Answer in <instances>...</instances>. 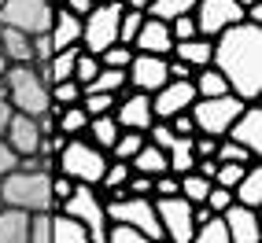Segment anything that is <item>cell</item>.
I'll return each mask as SVG.
<instances>
[{"label":"cell","instance_id":"obj_22","mask_svg":"<svg viewBox=\"0 0 262 243\" xmlns=\"http://www.w3.org/2000/svg\"><path fill=\"white\" fill-rule=\"evenodd\" d=\"M48 111L56 114V129H59L63 136H85L89 114H85L81 100H78V103H67V107H59V103H48Z\"/></svg>","mask_w":262,"mask_h":243},{"label":"cell","instance_id":"obj_51","mask_svg":"<svg viewBox=\"0 0 262 243\" xmlns=\"http://www.w3.org/2000/svg\"><path fill=\"white\" fill-rule=\"evenodd\" d=\"M166 121H170V129L178 133V136H192V133H196V126H192V114H188V111L173 114V118H166Z\"/></svg>","mask_w":262,"mask_h":243},{"label":"cell","instance_id":"obj_27","mask_svg":"<svg viewBox=\"0 0 262 243\" xmlns=\"http://www.w3.org/2000/svg\"><path fill=\"white\" fill-rule=\"evenodd\" d=\"M129 169H133V173H148V177H155V173H166V151L155 148L151 140H144L141 151L129 159Z\"/></svg>","mask_w":262,"mask_h":243},{"label":"cell","instance_id":"obj_18","mask_svg":"<svg viewBox=\"0 0 262 243\" xmlns=\"http://www.w3.org/2000/svg\"><path fill=\"white\" fill-rule=\"evenodd\" d=\"M4 140L15 155H33L41 144V133H37V121H33V114H19L15 111L11 121H8V129H4Z\"/></svg>","mask_w":262,"mask_h":243},{"label":"cell","instance_id":"obj_43","mask_svg":"<svg viewBox=\"0 0 262 243\" xmlns=\"http://www.w3.org/2000/svg\"><path fill=\"white\" fill-rule=\"evenodd\" d=\"M244 169H248V162H218V169H214V184L233 188V184L244 177Z\"/></svg>","mask_w":262,"mask_h":243},{"label":"cell","instance_id":"obj_25","mask_svg":"<svg viewBox=\"0 0 262 243\" xmlns=\"http://www.w3.org/2000/svg\"><path fill=\"white\" fill-rule=\"evenodd\" d=\"M122 126L115 121V114H93L89 126H85V140H93L100 151H111V144L118 140Z\"/></svg>","mask_w":262,"mask_h":243},{"label":"cell","instance_id":"obj_59","mask_svg":"<svg viewBox=\"0 0 262 243\" xmlns=\"http://www.w3.org/2000/svg\"><path fill=\"white\" fill-rule=\"evenodd\" d=\"M93 4H103V0H93Z\"/></svg>","mask_w":262,"mask_h":243},{"label":"cell","instance_id":"obj_60","mask_svg":"<svg viewBox=\"0 0 262 243\" xmlns=\"http://www.w3.org/2000/svg\"><path fill=\"white\" fill-rule=\"evenodd\" d=\"M0 4H4V0H0Z\"/></svg>","mask_w":262,"mask_h":243},{"label":"cell","instance_id":"obj_34","mask_svg":"<svg viewBox=\"0 0 262 243\" xmlns=\"http://www.w3.org/2000/svg\"><path fill=\"white\" fill-rule=\"evenodd\" d=\"M192 239L196 243H229V229H225L222 214H211L207 221H200L196 229H192Z\"/></svg>","mask_w":262,"mask_h":243},{"label":"cell","instance_id":"obj_28","mask_svg":"<svg viewBox=\"0 0 262 243\" xmlns=\"http://www.w3.org/2000/svg\"><path fill=\"white\" fill-rule=\"evenodd\" d=\"M129 85H126V70L122 66H100L96 70V78L89 81V85H81V92H126Z\"/></svg>","mask_w":262,"mask_h":243},{"label":"cell","instance_id":"obj_20","mask_svg":"<svg viewBox=\"0 0 262 243\" xmlns=\"http://www.w3.org/2000/svg\"><path fill=\"white\" fill-rule=\"evenodd\" d=\"M170 56L185 59L192 70H200V66H211L214 37H203V33H196V37H188V41H173V52H170Z\"/></svg>","mask_w":262,"mask_h":243},{"label":"cell","instance_id":"obj_56","mask_svg":"<svg viewBox=\"0 0 262 243\" xmlns=\"http://www.w3.org/2000/svg\"><path fill=\"white\" fill-rule=\"evenodd\" d=\"M126 8H148V0H122Z\"/></svg>","mask_w":262,"mask_h":243},{"label":"cell","instance_id":"obj_49","mask_svg":"<svg viewBox=\"0 0 262 243\" xmlns=\"http://www.w3.org/2000/svg\"><path fill=\"white\" fill-rule=\"evenodd\" d=\"M63 144H67V136L56 129V133H48V136H41V144H37V151L41 155H52V159H56V155L63 151Z\"/></svg>","mask_w":262,"mask_h":243},{"label":"cell","instance_id":"obj_26","mask_svg":"<svg viewBox=\"0 0 262 243\" xmlns=\"http://www.w3.org/2000/svg\"><path fill=\"white\" fill-rule=\"evenodd\" d=\"M52 243H89V232L67 210H52Z\"/></svg>","mask_w":262,"mask_h":243},{"label":"cell","instance_id":"obj_8","mask_svg":"<svg viewBox=\"0 0 262 243\" xmlns=\"http://www.w3.org/2000/svg\"><path fill=\"white\" fill-rule=\"evenodd\" d=\"M56 0H4L0 4V26H15L23 33H45L52 26Z\"/></svg>","mask_w":262,"mask_h":243},{"label":"cell","instance_id":"obj_46","mask_svg":"<svg viewBox=\"0 0 262 243\" xmlns=\"http://www.w3.org/2000/svg\"><path fill=\"white\" fill-rule=\"evenodd\" d=\"M214 148H218V136L192 133V151H196V159H214Z\"/></svg>","mask_w":262,"mask_h":243},{"label":"cell","instance_id":"obj_3","mask_svg":"<svg viewBox=\"0 0 262 243\" xmlns=\"http://www.w3.org/2000/svg\"><path fill=\"white\" fill-rule=\"evenodd\" d=\"M0 78L8 85V103L19 114H45L48 111L52 96H48V85L41 81L33 63H8V70Z\"/></svg>","mask_w":262,"mask_h":243},{"label":"cell","instance_id":"obj_50","mask_svg":"<svg viewBox=\"0 0 262 243\" xmlns=\"http://www.w3.org/2000/svg\"><path fill=\"white\" fill-rule=\"evenodd\" d=\"M126 192L129 196H151V177H148V173H129Z\"/></svg>","mask_w":262,"mask_h":243},{"label":"cell","instance_id":"obj_38","mask_svg":"<svg viewBox=\"0 0 262 243\" xmlns=\"http://www.w3.org/2000/svg\"><path fill=\"white\" fill-rule=\"evenodd\" d=\"M214 159L218 162H251V151L244 148V144H236V140H229V136H218Z\"/></svg>","mask_w":262,"mask_h":243},{"label":"cell","instance_id":"obj_29","mask_svg":"<svg viewBox=\"0 0 262 243\" xmlns=\"http://www.w3.org/2000/svg\"><path fill=\"white\" fill-rule=\"evenodd\" d=\"M192 85H196V96H222V92H229V81L222 78L218 66H200V70H192Z\"/></svg>","mask_w":262,"mask_h":243},{"label":"cell","instance_id":"obj_21","mask_svg":"<svg viewBox=\"0 0 262 243\" xmlns=\"http://www.w3.org/2000/svg\"><path fill=\"white\" fill-rule=\"evenodd\" d=\"M233 203H244V206H262V166L258 159L248 162V169H244V177L233 184Z\"/></svg>","mask_w":262,"mask_h":243},{"label":"cell","instance_id":"obj_57","mask_svg":"<svg viewBox=\"0 0 262 243\" xmlns=\"http://www.w3.org/2000/svg\"><path fill=\"white\" fill-rule=\"evenodd\" d=\"M8 70V56H4V48H0V74Z\"/></svg>","mask_w":262,"mask_h":243},{"label":"cell","instance_id":"obj_9","mask_svg":"<svg viewBox=\"0 0 262 243\" xmlns=\"http://www.w3.org/2000/svg\"><path fill=\"white\" fill-rule=\"evenodd\" d=\"M107 221H126L133 229H141L144 239H163V225L155 217L151 196H122V199L107 203Z\"/></svg>","mask_w":262,"mask_h":243},{"label":"cell","instance_id":"obj_13","mask_svg":"<svg viewBox=\"0 0 262 243\" xmlns=\"http://www.w3.org/2000/svg\"><path fill=\"white\" fill-rule=\"evenodd\" d=\"M192 100H196V85L192 78H170L166 85L151 92V114L155 118H173L192 107Z\"/></svg>","mask_w":262,"mask_h":243},{"label":"cell","instance_id":"obj_32","mask_svg":"<svg viewBox=\"0 0 262 243\" xmlns=\"http://www.w3.org/2000/svg\"><path fill=\"white\" fill-rule=\"evenodd\" d=\"M192 8H196V0H148L144 11L151 19L170 22V19H178V15H192Z\"/></svg>","mask_w":262,"mask_h":243},{"label":"cell","instance_id":"obj_6","mask_svg":"<svg viewBox=\"0 0 262 243\" xmlns=\"http://www.w3.org/2000/svg\"><path fill=\"white\" fill-rule=\"evenodd\" d=\"M244 100L233 96V92H222V96H196L192 100V126L196 133H211V136H225V129L233 126V118L240 114Z\"/></svg>","mask_w":262,"mask_h":243},{"label":"cell","instance_id":"obj_33","mask_svg":"<svg viewBox=\"0 0 262 243\" xmlns=\"http://www.w3.org/2000/svg\"><path fill=\"white\" fill-rule=\"evenodd\" d=\"M144 140H148V136H144L141 129H122V133H118V140L111 144V151H107V155H111V159H122V162H129L133 155L141 151V144H144Z\"/></svg>","mask_w":262,"mask_h":243},{"label":"cell","instance_id":"obj_15","mask_svg":"<svg viewBox=\"0 0 262 243\" xmlns=\"http://www.w3.org/2000/svg\"><path fill=\"white\" fill-rule=\"evenodd\" d=\"M225 136L236 140V144H244L251 151V159H258V155H262V107H258V100L244 103L240 114L233 118V126L225 129Z\"/></svg>","mask_w":262,"mask_h":243},{"label":"cell","instance_id":"obj_30","mask_svg":"<svg viewBox=\"0 0 262 243\" xmlns=\"http://www.w3.org/2000/svg\"><path fill=\"white\" fill-rule=\"evenodd\" d=\"M192 166H196V151H192V136H178V144H173L166 151V169L170 173H188Z\"/></svg>","mask_w":262,"mask_h":243},{"label":"cell","instance_id":"obj_44","mask_svg":"<svg viewBox=\"0 0 262 243\" xmlns=\"http://www.w3.org/2000/svg\"><path fill=\"white\" fill-rule=\"evenodd\" d=\"M170 37L173 41H188V37H196V19L192 15H178V19H170Z\"/></svg>","mask_w":262,"mask_h":243},{"label":"cell","instance_id":"obj_53","mask_svg":"<svg viewBox=\"0 0 262 243\" xmlns=\"http://www.w3.org/2000/svg\"><path fill=\"white\" fill-rule=\"evenodd\" d=\"M166 74L170 78H192V66L185 59H178V56H166Z\"/></svg>","mask_w":262,"mask_h":243},{"label":"cell","instance_id":"obj_52","mask_svg":"<svg viewBox=\"0 0 262 243\" xmlns=\"http://www.w3.org/2000/svg\"><path fill=\"white\" fill-rule=\"evenodd\" d=\"M15 162H19V155H15V151L8 148V140H4V136H0V177L15 169Z\"/></svg>","mask_w":262,"mask_h":243},{"label":"cell","instance_id":"obj_11","mask_svg":"<svg viewBox=\"0 0 262 243\" xmlns=\"http://www.w3.org/2000/svg\"><path fill=\"white\" fill-rule=\"evenodd\" d=\"M192 19H196V33L218 37L225 26H236L244 19V8L236 4V0H196Z\"/></svg>","mask_w":262,"mask_h":243},{"label":"cell","instance_id":"obj_10","mask_svg":"<svg viewBox=\"0 0 262 243\" xmlns=\"http://www.w3.org/2000/svg\"><path fill=\"white\" fill-rule=\"evenodd\" d=\"M155 217L163 225V239L170 243H192V203L185 196H151Z\"/></svg>","mask_w":262,"mask_h":243},{"label":"cell","instance_id":"obj_4","mask_svg":"<svg viewBox=\"0 0 262 243\" xmlns=\"http://www.w3.org/2000/svg\"><path fill=\"white\" fill-rule=\"evenodd\" d=\"M107 151H100L93 140H85V136H67L63 151L56 155V169L67 173L71 181L78 184H100L103 169H107Z\"/></svg>","mask_w":262,"mask_h":243},{"label":"cell","instance_id":"obj_17","mask_svg":"<svg viewBox=\"0 0 262 243\" xmlns=\"http://www.w3.org/2000/svg\"><path fill=\"white\" fill-rule=\"evenodd\" d=\"M133 52H151V56H170L173 52V37H170V26L163 19H151L144 11V22L133 37Z\"/></svg>","mask_w":262,"mask_h":243},{"label":"cell","instance_id":"obj_41","mask_svg":"<svg viewBox=\"0 0 262 243\" xmlns=\"http://www.w3.org/2000/svg\"><path fill=\"white\" fill-rule=\"evenodd\" d=\"M115 92H81V107H85V114H111L115 111Z\"/></svg>","mask_w":262,"mask_h":243},{"label":"cell","instance_id":"obj_23","mask_svg":"<svg viewBox=\"0 0 262 243\" xmlns=\"http://www.w3.org/2000/svg\"><path fill=\"white\" fill-rule=\"evenodd\" d=\"M30 214L19 206H0V243H26Z\"/></svg>","mask_w":262,"mask_h":243},{"label":"cell","instance_id":"obj_37","mask_svg":"<svg viewBox=\"0 0 262 243\" xmlns=\"http://www.w3.org/2000/svg\"><path fill=\"white\" fill-rule=\"evenodd\" d=\"M103 243H148L141 229H133L126 221H107V232H103Z\"/></svg>","mask_w":262,"mask_h":243},{"label":"cell","instance_id":"obj_42","mask_svg":"<svg viewBox=\"0 0 262 243\" xmlns=\"http://www.w3.org/2000/svg\"><path fill=\"white\" fill-rule=\"evenodd\" d=\"M96 70H100V59L93 56V52L78 48V56H74V81H78V85H89V81L96 78Z\"/></svg>","mask_w":262,"mask_h":243},{"label":"cell","instance_id":"obj_12","mask_svg":"<svg viewBox=\"0 0 262 243\" xmlns=\"http://www.w3.org/2000/svg\"><path fill=\"white\" fill-rule=\"evenodd\" d=\"M170 74H166V56H151V52H133V59L126 66V85L137 92H155L159 85H166Z\"/></svg>","mask_w":262,"mask_h":243},{"label":"cell","instance_id":"obj_58","mask_svg":"<svg viewBox=\"0 0 262 243\" xmlns=\"http://www.w3.org/2000/svg\"><path fill=\"white\" fill-rule=\"evenodd\" d=\"M236 4H240V8H248V4H255V0H236Z\"/></svg>","mask_w":262,"mask_h":243},{"label":"cell","instance_id":"obj_45","mask_svg":"<svg viewBox=\"0 0 262 243\" xmlns=\"http://www.w3.org/2000/svg\"><path fill=\"white\" fill-rule=\"evenodd\" d=\"M207 206H211L214 214H222L225 206L233 203V188H225V184H211V192H207V199H203Z\"/></svg>","mask_w":262,"mask_h":243},{"label":"cell","instance_id":"obj_5","mask_svg":"<svg viewBox=\"0 0 262 243\" xmlns=\"http://www.w3.org/2000/svg\"><path fill=\"white\" fill-rule=\"evenodd\" d=\"M56 210H67L71 217H78L85 225V232H89V243H103V232H107V203H103L96 184H74V192Z\"/></svg>","mask_w":262,"mask_h":243},{"label":"cell","instance_id":"obj_1","mask_svg":"<svg viewBox=\"0 0 262 243\" xmlns=\"http://www.w3.org/2000/svg\"><path fill=\"white\" fill-rule=\"evenodd\" d=\"M211 66H218L229 81V92L251 103L262 96V26L240 19L236 26H225L214 37Z\"/></svg>","mask_w":262,"mask_h":243},{"label":"cell","instance_id":"obj_2","mask_svg":"<svg viewBox=\"0 0 262 243\" xmlns=\"http://www.w3.org/2000/svg\"><path fill=\"white\" fill-rule=\"evenodd\" d=\"M0 203L19 210H56L52 199V173L45 169H11L0 177Z\"/></svg>","mask_w":262,"mask_h":243},{"label":"cell","instance_id":"obj_19","mask_svg":"<svg viewBox=\"0 0 262 243\" xmlns=\"http://www.w3.org/2000/svg\"><path fill=\"white\" fill-rule=\"evenodd\" d=\"M48 37H52V44H56V52H59V48H71V44H81V19L59 4L56 11H52Z\"/></svg>","mask_w":262,"mask_h":243},{"label":"cell","instance_id":"obj_40","mask_svg":"<svg viewBox=\"0 0 262 243\" xmlns=\"http://www.w3.org/2000/svg\"><path fill=\"white\" fill-rule=\"evenodd\" d=\"M100 66H122V70H126L129 66V59H133V44H122V41H115V44H107L100 52Z\"/></svg>","mask_w":262,"mask_h":243},{"label":"cell","instance_id":"obj_47","mask_svg":"<svg viewBox=\"0 0 262 243\" xmlns=\"http://www.w3.org/2000/svg\"><path fill=\"white\" fill-rule=\"evenodd\" d=\"M30 44H33V63H45V59H52V52H56V44H52V37H48V30H45V33H33Z\"/></svg>","mask_w":262,"mask_h":243},{"label":"cell","instance_id":"obj_16","mask_svg":"<svg viewBox=\"0 0 262 243\" xmlns=\"http://www.w3.org/2000/svg\"><path fill=\"white\" fill-rule=\"evenodd\" d=\"M222 221L229 229V243H258V210L244 203H229L222 210Z\"/></svg>","mask_w":262,"mask_h":243},{"label":"cell","instance_id":"obj_14","mask_svg":"<svg viewBox=\"0 0 262 243\" xmlns=\"http://www.w3.org/2000/svg\"><path fill=\"white\" fill-rule=\"evenodd\" d=\"M111 114H115V121H118L122 129H141V133L155 121V114H151V96H148V92H137V89L118 92Z\"/></svg>","mask_w":262,"mask_h":243},{"label":"cell","instance_id":"obj_7","mask_svg":"<svg viewBox=\"0 0 262 243\" xmlns=\"http://www.w3.org/2000/svg\"><path fill=\"white\" fill-rule=\"evenodd\" d=\"M122 0H103V4H93L89 15H81V48L100 56L107 44L118 41V19H122Z\"/></svg>","mask_w":262,"mask_h":243},{"label":"cell","instance_id":"obj_39","mask_svg":"<svg viewBox=\"0 0 262 243\" xmlns=\"http://www.w3.org/2000/svg\"><path fill=\"white\" fill-rule=\"evenodd\" d=\"M48 96H52V103L67 107V103H78V100H81V85H78L74 78H63V81H56V85H48Z\"/></svg>","mask_w":262,"mask_h":243},{"label":"cell","instance_id":"obj_31","mask_svg":"<svg viewBox=\"0 0 262 243\" xmlns=\"http://www.w3.org/2000/svg\"><path fill=\"white\" fill-rule=\"evenodd\" d=\"M211 177H203V173H196V169H188V173H181L178 177V196H185L188 203H203L207 199V192H211Z\"/></svg>","mask_w":262,"mask_h":243},{"label":"cell","instance_id":"obj_35","mask_svg":"<svg viewBox=\"0 0 262 243\" xmlns=\"http://www.w3.org/2000/svg\"><path fill=\"white\" fill-rule=\"evenodd\" d=\"M26 243H52V210H30Z\"/></svg>","mask_w":262,"mask_h":243},{"label":"cell","instance_id":"obj_54","mask_svg":"<svg viewBox=\"0 0 262 243\" xmlns=\"http://www.w3.org/2000/svg\"><path fill=\"white\" fill-rule=\"evenodd\" d=\"M59 4H63L67 11H74L78 19H81V15H89V11H93V0H59Z\"/></svg>","mask_w":262,"mask_h":243},{"label":"cell","instance_id":"obj_48","mask_svg":"<svg viewBox=\"0 0 262 243\" xmlns=\"http://www.w3.org/2000/svg\"><path fill=\"white\" fill-rule=\"evenodd\" d=\"M74 184H78V181H71L67 173H59V169L52 173V199H56V206H59V203H63L67 196L74 192Z\"/></svg>","mask_w":262,"mask_h":243},{"label":"cell","instance_id":"obj_36","mask_svg":"<svg viewBox=\"0 0 262 243\" xmlns=\"http://www.w3.org/2000/svg\"><path fill=\"white\" fill-rule=\"evenodd\" d=\"M144 22V8H122V19H118V41L122 44H133L137 30Z\"/></svg>","mask_w":262,"mask_h":243},{"label":"cell","instance_id":"obj_55","mask_svg":"<svg viewBox=\"0 0 262 243\" xmlns=\"http://www.w3.org/2000/svg\"><path fill=\"white\" fill-rule=\"evenodd\" d=\"M11 114H15V107L8 100H0V136H4V129H8V121H11Z\"/></svg>","mask_w":262,"mask_h":243},{"label":"cell","instance_id":"obj_24","mask_svg":"<svg viewBox=\"0 0 262 243\" xmlns=\"http://www.w3.org/2000/svg\"><path fill=\"white\" fill-rule=\"evenodd\" d=\"M0 48H4L8 63H33V44H30V33L15 30V26H0Z\"/></svg>","mask_w":262,"mask_h":243}]
</instances>
